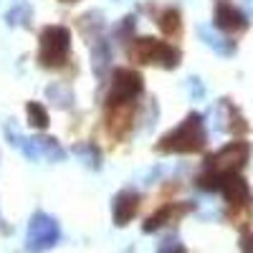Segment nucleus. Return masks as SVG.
<instances>
[{
	"mask_svg": "<svg viewBox=\"0 0 253 253\" xmlns=\"http://www.w3.org/2000/svg\"><path fill=\"white\" fill-rule=\"evenodd\" d=\"M112 69V46L107 38H96V46H94V74L96 79H107Z\"/></svg>",
	"mask_w": 253,
	"mask_h": 253,
	"instance_id": "13",
	"label": "nucleus"
},
{
	"mask_svg": "<svg viewBox=\"0 0 253 253\" xmlns=\"http://www.w3.org/2000/svg\"><path fill=\"white\" fill-rule=\"evenodd\" d=\"M61 238L58 223L48 213H36L28 223V233H26V251L28 253H43L53 248Z\"/></svg>",
	"mask_w": 253,
	"mask_h": 253,
	"instance_id": "6",
	"label": "nucleus"
},
{
	"mask_svg": "<svg viewBox=\"0 0 253 253\" xmlns=\"http://www.w3.org/2000/svg\"><path fill=\"white\" fill-rule=\"evenodd\" d=\"M46 96H48L53 104H58L61 109H69V107H71V101H74L71 89H69V86H63V84H51V86L46 89Z\"/></svg>",
	"mask_w": 253,
	"mask_h": 253,
	"instance_id": "19",
	"label": "nucleus"
},
{
	"mask_svg": "<svg viewBox=\"0 0 253 253\" xmlns=\"http://www.w3.org/2000/svg\"><path fill=\"white\" fill-rule=\"evenodd\" d=\"M26 114H28V124H31V126H36V129H48L51 117H48V112H46L43 104L31 101L28 107H26Z\"/></svg>",
	"mask_w": 253,
	"mask_h": 253,
	"instance_id": "18",
	"label": "nucleus"
},
{
	"mask_svg": "<svg viewBox=\"0 0 253 253\" xmlns=\"http://www.w3.org/2000/svg\"><path fill=\"white\" fill-rule=\"evenodd\" d=\"M134 31H137V15H126L114 26V41L126 43V41L134 38Z\"/></svg>",
	"mask_w": 253,
	"mask_h": 253,
	"instance_id": "20",
	"label": "nucleus"
},
{
	"mask_svg": "<svg viewBox=\"0 0 253 253\" xmlns=\"http://www.w3.org/2000/svg\"><path fill=\"white\" fill-rule=\"evenodd\" d=\"M129 253H132V251H129Z\"/></svg>",
	"mask_w": 253,
	"mask_h": 253,
	"instance_id": "24",
	"label": "nucleus"
},
{
	"mask_svg": "<svg viewBox=\"0 0 253 253\" xmlns=\"http://www.w3.org/2000/svg\"><path fill=\"white\" fill-rule=\"evenodd\" d=\"M248 157H251V144L243 139H236V142H228L225 147H220L215 155H210L203 162V170L213 172V175L241 172V167L248 162Z\"/></svg>",
	"mask_w": 253,
	"mask_h": 253,
	"instance_id": "4",
	"label": "nucleus"
},
{
	"mask_svg": "<svg viewBox=\"0 0 253 253\" xmlns=\"http://www.w3.org/2000/svg\"><path fill=\"white\" fill-rule=\"evenodd\" d=\"M38 142V150H41V157L43 160H51V162H63L66 160V152H63V147L51 139V137H36Z\"/></svg>",
	"mask_w": 253,
	"mask_h": 253,
	"instance_id": "16",
	"label": "nucleus"
},
{
	"mask_svg": "<svg viewBox=\"0 0 253 253\" xmlns=\"http://www.w3.org/2000/svg\"><path fill=\"white\" fill-rule=\"evenodd\" d=\"M139 193L137 190H122V193L114 198V205H112V215H114V225L124 228L126 223H129L134 215H137V210H139Z\"/></svg>",
	"mask_w": 253,
	"mask_h": 253,
	"instance_id": "9",
	"label": "nucleus"
},
{
	"mask_svg": "<svg viewBox=\"0 0 253 253\" xmlns=\"http://www.w3.org/2000/svg\"><path fill=\"white\" fill-rule=\"evenodd\" d=\"M241 253H253V233H246L241 238Z\"/></svg>",
	"mask_w": 253,
	"mask_h": 253,
	"instance_id": "23",
	"label": "nucleus"
},
{
	"mask_svg": "<svg viewBox=\"0 0 253 253\" xmlns=\"http://www.w3.org/2000/svg\"><path fill=\"white\" fill-rule=\"evenodd\" d=\"M5 137H8V139H10V144H13V147H18V150L23 152L31 162L43 160V157H41V150H38L36 137H26V134H20V132H18V126H13V124H5Z\"/></svg>",
	"mask_w": 253,
	"mask_h": 253,
	"instance_id": "12",
	"label": "nucleus"
},
{
	"mask_svg": "<svg viewBox=\"0 0 253 253\" xmlns=\"http://www.w3.org/2000/svg\"><path fill=\"white\" fill-rule=\"evenodd\" d=\"M198 36L203 38V43H205L210 51H215V53L223 56V58H228V56L236 53V41L228 38V36H223V31H218V28L198 26Z\"/></svg>",
	"mask_w": 253,
	"mask_h": 253,
	"instance_id": "11",
	"label": "nucleus"
},
{
	"mask_svg": "<svg viewBox=\"0 0 253 253\" xmlns=\"http://www.w3.org/2000/svg\"><path fill=\"white\" fill-rule=\"evenodd\" d=\"M126 56L134 63H157L162 69H175L180 63V51L172 43L150 38V36L132 38L129 48H126Z\"/></svg>",
	"mask_w": 253,
	"mask_h": 253,
	"instance_id": "3",
	"label": "nucleus"
},
{
	"mask_svg": "<svg viewBox=\"0 0 253 253\" xmlns=\"http://www.w3.org/2000/svg\"><path fill=\"white\" fill-rule=\"evenodd\" d=\"M74 155L86 165V167H91V170H99L101 167V152L96 150V144H91V142H79V144H74Z\"/></svg>",
	"mask_w": 253,
	"mask_h": 253,
	"instance_id": "15",
	"label": "nucleus"
},
{
	"mask_svg": "<svg viewBox=\"0 0 253 253\" xmlns=\"http://www.w3.org/2000/svg\"><path fill=\"white\" fill-rule=\"evenodd\" d=\"M190 210H193L190 203H167V205H162L157 210V213H152L150 218H147L142 230H144V233H155L157 228H165L167 223H172V220H180L185 213H190Z\"/></svg>",
	"mask_w": 253,
	"mask_h": 253,
	"instance_id": "10",
	"label": "nucleus"
},
{
	"mask_svg": "<svg viewBox=\"0 0 253 253\" xmlns=\"http://www.w3.org/2000/svg\"><path fill=\"white\" fill-rule=\"evenodd\" d=\"M190 94H193V99H203L205 96V86L200 84V79H190Z\"/></svg>",
	"mask_w": 253,
	"mask_h": 253,
	"instance_id": "22",
	"label": "nucleus"
},
{
	"mask_svg": "<svg viewBox=\"0 0 253 253\" xmlns=\"http://www.w3.org/2000/svg\"><path fill=\"white\" fill-rule=\"evenodd\" d=\"M31 18H33V10H31V5L28 3H15L10 10H8V15H5V20H8V26H20V28H26L28 23H31Z\"/></svg>",
	"mask_w": 253,
	"mask_h": 253,
	"instance_id": "17",
	"label": "nucleus"
},
{
	"mask_svg": "<svg viewBox=\"0 0 253 253\" xmlns=\"http://www.w3.org/2000/svg\"><path fill=\"white\" fill-rule=\"evenodd\" d=\"M155 23L157 28L165 33V36H180V28H182V20H180V10L177 8H162L157 15H155Z\"/></svg>",
	"mask_w": 253,
	"mask_h": 253,
	"instance_id": "14",
	"label": "nucleus"
},
{
	"mask_svg": "<svg viewBox=\"0 0 253 253\" xmlns=\"http://www.w3.org/2000/svg\"><path fill=\"white\" fill-rule=\"evenodd\" d=\"M71 53V31L66 26H46L38 38V63L43 69L66 66Z\"/></svg>",
	"mask_w": 253,
	"mask_h": 253,
	"instance_id": "2",
	"label": "nucleus"
},
{
	"mask_svg": "<svg viewBox=\"0 0 253 253\" xmlns=\"http://www.w3.org/2000/svg\"><path fill=\"white\" fill-rule=\"evenodd\" d=\"M215 129L218 132H228V134H246L248 132V122L241 114V109L236 107L230 99H220L215 107Z\"/></svg>",
	"mask_w": 253,
	"mask_h": 253,
	"instance_id": "8",
	"label": "nucleus"
},
{
	"mask_svg": "<svg viewBox=\"0 0 253 253\" xmlns=\"http://www.w3.org/2000/svg\"><path fill=\"white\" fill-rule=\"evenodd\" d=\"M144 84H142V74L134 69H117L114 79H112V91L107 96V109L114 107H126V104H134L137 96L142 94Z\"/></svg>",
	"mask_w": 253,
	"mask_h": 253,
	"instance_id": "5",
	"label": "nucleus"
},
{
	"mask_svg": "<svg viewBox=\"0 0 253 253\" xmlns=\"http://www.w3.org/2000/svg\"><path fill=\"white\" fill-rule=\"evenodd\" d=\"M157 253H185V243L177 236H167V238L160 241Z\"/></svg>",
	"mask_w": 253,
	"mask_h": 253,
	"instance_id": "21",
	"label": "nucleus"
},
{
	"mask_svg": "<svg viewBox=\"0 0 253 253\" xmlns=\"http://www.w3.org/2000/svg\"><path fill=\"white\" fill-rule=\"evenodd\" d=\"M205 144H208L205 117L198 112H190L175 129H170L155 144V150L162 155H195L205 150Z\"/></svg>",
	"mask_w": 253,
	"mask_h": 253,
	"instance_id": "1",
	"label": "nucleus"
},
{
	"mask_svg": "<svg viewBox=\"0 0 253 253\" xmlns=\"http://www.w3.org/2000/svg\"><path fill=\"white\" fill-rule=\"evenodd\" d=\"M213 23L223 33H241L248 28V15L233 3V0H215Z\"/></svg>",
	"mask_w": 253,
	"mask_h": 253,
	"instance_id": "7",
	"label": "nucleus"
}]
</instances>
